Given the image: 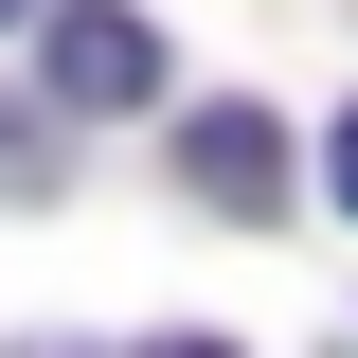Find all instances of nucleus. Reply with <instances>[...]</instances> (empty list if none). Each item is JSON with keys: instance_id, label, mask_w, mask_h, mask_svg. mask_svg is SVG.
I'll use <instances>...</instances> for the list:
<instances>
[{"instance_id": "obj_1", "label": "nucleus", "mask_w": 358, "mask_h": 358, "mask_svg": "<svg viewBox=\"0 0 358 358\" xmlns=\"http://www.w3.org/2000/svg\"><path fill=\"white\" fill-rule=\"evenodd\" d=\"M36 90L72 108V126H143V108H162V36H143L126 0H72V18L36 36Z\"/></svg>"}, {"instance_id": "obj_2", "label": "nucleus", "mask_w": 358, "mask_h": 358, "mask_svg": "<svg viewBox=\"0 0 358 358\" xmlns=\"http://www.w3.org/2000/svg\"><path fill=\"white\" fill-rule=\"evenodd\" d=\"M179 179H197L215 215H268V197H287V126H268V108H197V126H179Z\"/></svg>"}, {"instance_id": "obj_3", "label": "nucleus", "mask_w": 358, "mask_h": 358, "mask_svg": "<svg viewBox=\"0 0 358 358\" xmlns=\"http://www.w3.org/2000/svg\"><path fill=\"white\" fill-rule=\"evenodd\" d=\"M36 179H54V143L18 126V108H0V197H36Z\"/></svg>"}, {"instance_id": "obj_4", "label": "nucleus", "mask_w": 358, "mask_h": 358, "mask_svg": "<svg viewBox=\"0 0 358 358\" xmlns=\"http://www.w3.org/2000/svg\"><path fill=\"white\" fill-rule=\"evenodd\" d=\"M322 179H341V215H358V108H341V126H322Z\"/></svg>"}, {"instance_id": "obj_5", "label": "nucleus", "mask_w": 358, "mask_h": 358, "mask_svg": "<svg viewBox=\"0 0 358 358\" xmlns=\"http://www.w3.org/2000/svg\"><path fill=\"white\" fill-rule=\"evenodd\" d=\"M143 358H233V341H143Z\"/></svg>"}, {"instance_id": "obj_6", "label": "nucleus", "mask_w": 358, "mask_h": 358, "mask_svg": "<svg viewBox=\"0 0 358 358\" xmlns=\"http://www.w3.org/2000/svg\"><path fill=\"white\" fill-rule=\"evenodd\" d=\"M0 18H36V0H0Z\"/></svg>"}]
</instances>
